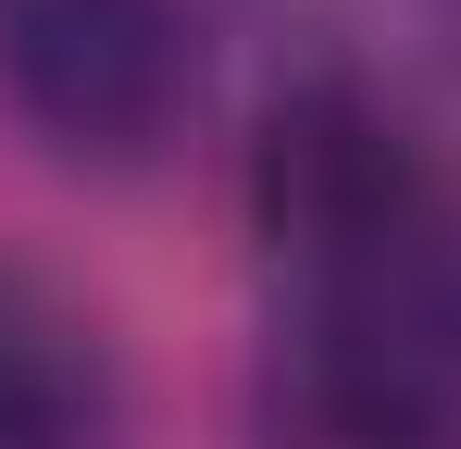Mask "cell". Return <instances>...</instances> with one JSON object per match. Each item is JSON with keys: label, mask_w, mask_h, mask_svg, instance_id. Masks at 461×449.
Returning a JSON list of instances; mask_svg holds the SVG:
<instances>
[{"label": "cell", "mask_w": 461, "mask_h": 449, "mask_svg": "<svg viewBox=\"0 0 461 449\" xmlns=\"http://www.w3.org/2000/svg\"><path fill=\"white\" fill-rule=\"evenodd\" d=\"M249 200H262V237L300 262L312 288H337V275H362L386 262L411 224H437V175H424V150L411 125L386 113L375 87H349V75H324L300 100H275V125H262V162H249Z\"/></svg>", "instance_id": "cell-3"}, {"label": "cell", "mask_w": 461, "mask_h": 449, "mask_svg": "<svg viewBox=\"0 0 461 449\" xmlns=\"http://www.w3.org/2000/svg\"><path fill=\"white\" fill-rule=\"evenodd\" d=\"M0 100L38 150L87 175H138L200 100L187 0H0Z\"/></svg>", "instance_id": "cell-1"}, {"label": "cell", "mask_w": 461, "mask_h": 449, "mask_svg": "<svg viewBox=\"0 0 461 449\" xmlns=\"http://www.w3.org/2000/svg\"><path fill=\"white\" fill-rule=\"evenodd\" d=\"M100 437H113L100 325L0 262V449H100Z\"/></svg>", "instance_id": "cell-4"}, {"label": "cell", "mask_w": 461, "mask_h": 449, "mask_svg": "<svg viewBox=\"0 0 461 449\" xmlns=\"http://www.w3.org/2000/svg\"><path fill=\"white\" fill-rule=\"evenodd\" d=\"M312 412L362 449H461V213L324 288Z\"/></svg>", "instance_id": "cell-2"}]
</instances>
